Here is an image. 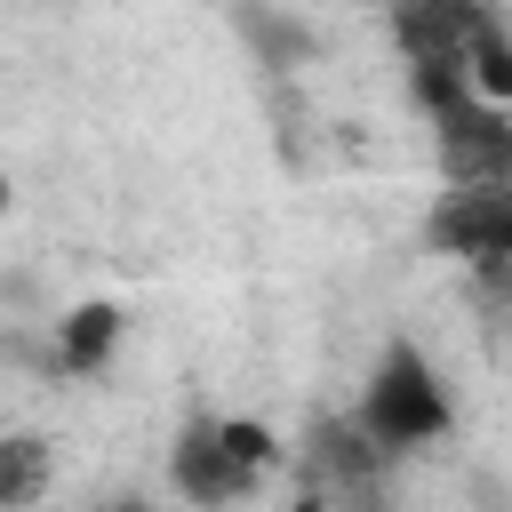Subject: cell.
Returning <instances> with one entry per match:
<instances>
[{
    "label": "cell",
    "instance_id": "cell-1",
    "mask_svg": "<svg viewBox=\"0 0 512 512\" xmlns=\"http://www.w3.org/2000/svg\"><path fill=\"white\" fill-rule=\"evenodd\" d=\"M352 424L384 456H416V448H432V440L456 432V400H448V384H440V368H432V352L416 336H384V352L360 376Z\"/></svg>",
    "mask_w": 512,
    "mask_h": 512
},
{
    "label": "cell",
    "instance_id": "cell-2",
    "mask_svg": "<svg viewBox=\"0 0 512 512\" xmlns=\"http://www.w3.org/2000/svg\"><path fill=\"white\" fill-rule=\"evenodd\" d=\"M424 248L480 264V272H512V176L496 184H448L424 208Z\"/></svg>",
    "mask_w": 512,
    "mask_h": 512
},
{
    "label": "cell",
    "instance_id": "cell-3",
    "mask_svg": "<svg viewBox=\"0 0 512 512\" xmlns=\"http://www.w3.org/2000/svg\"><path fill=\"white\" fill-rule=\"evenodd\" d=\"M432 160H440V184H496L512 176V104H488V96H456L432 112Z\"/></svg>",
    "mask_w": 512,
    "mask_h": 512
},
{
    "label": "cell",
    "instance_id": "cell-4",
    "mask_svg": "<svg viewBox=\"0 0 512 512\" xmlns=\"http://www.w3.org/2000/svg\"><path fill=\"white\" fill-rule=\"evenodd\" d=\"M168 488L184 504H240V496L264 488V472L224 440V416H192L176 432V448H168Z\"/></svg>",
    "mask_w": 512,
    "mask_h": 512
},
{
    "label": "cell",
    "instance_id": "cell-5",
    "mask_svg": "<svg viewBox=\"0 0 512 512\" xmlns=\"http://www.w3.org/2000/svg\"><path fill=\"white\" fill-rule=\"evenodd\" d=\"M120 344H128V312L112 296H80L48 320V368L56 376H104L120 360Z\"/></svg>",
    "mask_w": 512,
    "mask_h": 512
},
{
    "label": "cell",
    "instance_id": "cell-6",
    "mask_svg": "<svg viewBox=\"0 0 512 512\" xmlns=\"http://www.w3.org/2000/svg\"><path fill=\"white\" fill-rule=\"evenodd\" d=\"M56 480V448L40 432H0V504H40Z\"/></svg>",
    "mask_w": 512,
    "mask_h": 512
},
{
    "label": "cell",
    "instance_id": "cell-7",
    "mask_svg": "<svg viewBox=\"0 0 512 512\" xmlns=\"http://www.w3.org/2000/svg\"><path fill=\"white\" fill-rule=\"evenodd\" d=\"M464 80H472V96H488V104H512V40H504V24L480 8V24L464 32Z\"/></svg>",
    "mask_w": 512,
    "mask_h": 512
},
{
    "label": "cell",
    "instance_id": "cell-8",
    "mask_svg": "<svg viewBox=\"0 0 512 512\" xmlns=\"http://www.w3.org/2000/svg\"><path fill=\"white\" fill-rule=\"evenodd\" d=\"M240 32H248V48H256L264 64H304V56H312V32H304L296 16H280L272 0L240 8Z\"/></svg>",
    "mask_w": 512,
    "mask_h": 512
},
{
    "label": "cell",
    "instance_id": "cell-9",
    "mask_svg": "<svg viewBox=\"0 0 512 512\" xmlns=\"http://www.w3.org/2000/svg\"><path fill=\"white\" fill-rule=\"evenodd\" d=\"M8 208H16V184H8V176H0V216H8Z\"/></svg>",
    "mask_w": 512,
    "mask_h": 512
}]
</instances>
